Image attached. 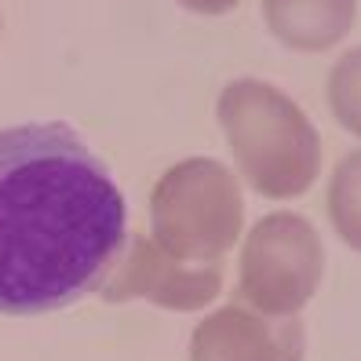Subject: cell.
I'll use <instances>...</instances> for the list:
<instances>
[{"label": "cell", "mask_w": 361, "mask_h": 361, "mask_svg": "<svg viewBox=\"0 0 361 361\" xmlns=\"http://www.w3.org/2000/svg\"><path fill=\"white\" fill-rule=\"evenodd\" d=\"M124 197L70 124L0 128V314L99 292L128 233Z\"/></svg>", "instance_id": "cell-1"}, {"label": "cell", "mask_w": 361, "mask_h": 361, "mask_svg": "<svg viewBox=\"0 0 361 361\" xmlns=\"http://www.w3.org/2000/svg\"><path fill=\"white\" fill-rule=\"evenodd\" d=\"M219 124L241 176L270 201L300 197L322 172V139L281 88L233 80L219 95Z\"/></svg>", "instance_id": "cell-2"}, {"label": "cell", "mask_w": 361, "mask_h": 361, "mask_svg": "<svg viewBox=\"0 0 361 361\" xmlns=\"http://www.w3.org/2000/svg\"><path fill=\"white\" fill-rule=\"evenodd\" d=\"M154 245L190 267H219L245 223L241 186L219 161L186 157L157 179L150 197Z\"/></svg>", "instance_id": "cell-3"}, {"label": "cell", "mask_w": 361, "mask_h": 361, "mask_svg": "<svg viewBox=\"0 0 361 361\" xmlns=\"http://www.w3.org/2000/svg\"><path fill=\"white\" fill-rule=\"evenodd\" d=\"M238 295L274 322L295 317L322 285L325 245L310 219L295 212L263 216L241 248Z\"/></svg>", "instance_id": "cell-4"}, {"label": "cell", "mask_w": 361, "mask_h": 361, "mask_svg": "<svg viewBox=\"0 0 361 361\" xmlns=\"http://www.w3.org/2000/svg\"><path fill=\"white\" fill-rule=\"evenodd\" d=\"M223 270L219 267H190L172 259L154 245V238H128L114 270L99 288L102 300H150L164 310H201L219 295Z\"/></svg>", "instance_id": "cell-5"}, {"label": "cell", "mask_w": 361, "mask_h": 361, "mask_svg": "<svg viewBox=\"0 0 361 361\" xmlns=\"http://www.w3.org/2000/svg\"><path fill=\"white\" fill-rule=\"evenodd\" d=\"M274 317L245 307H223L208 314L190 339V361H300L303 329L295 317L270 325Z\"/></svg>", "instance_id": "cell-6"}, {"label": "cell", "mask_w": 361, "mask_h": 361, "mask_svg": "<svg viewBox=\"0 0 361 361\" xmlns=\"http://www.w3.org/2000/svg\"><path fill=\"white\" fill-rule=\"evenodd\" d=\"M357 0H263L270 33L292 51H329L354 26Z\"/></svg>", "instance_id": "cell-7"}, {"label": "cell", "mask_w": 361, "mask_h": 361, "mask_svg": "<svg viewBox=\"0 0 361 361\" xmlns=\"http://www.w3.org/2000/svg\"><path fill=\"white\" fill-rule=\"evenodd\" d=\"M329 219L354 252H361V150L336 164L329 183Z\"/></svg>", "instance_id": "cell-8"}, {"label": "cell", "mask_w": 361, "mask_h": 361, "mask_svg": "<svg viewBox=\"0 0 361 361\" xmlns=\"http://www.w3.org/2000/svg\"><path fill=\"white\" fill-rule=\"evenodd\" d=\"M329 106L332 117L343 124L350 135L361 139V48L339 55L329 73Z\"/></svg>", "instance_id": "cell-9"}, {"label": "cell", "mask_w": 361, "mask_h": 361, "mask_svg": "<svg viewBox=\"0 0 361 361\" xmlns=\"http://www.w3.org/2000/svg\"><path fill=\"white\" fill-rule=\"evenodd\" d=\"M179 4L194 15H226V11L238 8L241 0H179Z\"/></svg>", "instance_id": "cell-10"}]
</instances>
